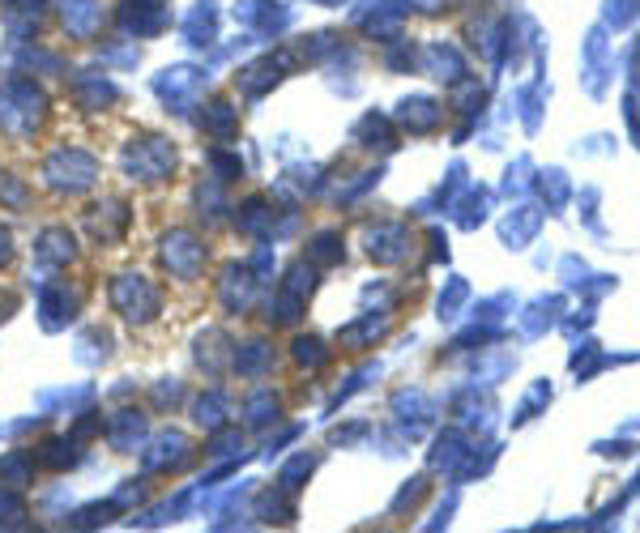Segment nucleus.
<instances>
[{
  "label": "nucleus",
  "mask_w": 640,
  "mask_h": 533,
  "mask_svg": "<svg viewBox=\"0 0 640 533\" xmlns=\"http://www.w3.org/2000/svg\"><path fill=\"white\" fill-rule=\"evenodd\" d=\"M48 95L35 77H9L0 86V128L13 137H30L48 120Z\"/></svg>",
  "instance_id": "obj_1"
},
{
  "label": "nucleus",
  "mask_w": 640,
  "mask_h": 533,
  "mask_svg": "<svg viewBox=\"0 0 640 533\" xmlns=\"http://www.w3.org/2000/svg\"><path fill=\"white\" fill-rule=\"evenodd\" d=\"M176 162H179L176 141L163 137V132H141V137H132L125 150H120V171L132 184H163V179L176 171Z\"/></svg>",
  "instance_id": "obj_2"
},
{
  "label": "nucleus",
  "mask_w": 640,
  "mask_h": 533,
  "mask_svg": "<svg viewBox=\"0 0 640 533\" xmlns=\"http://www.w3.org/2000/svg\"><path fill=\"white\" fill-rule=\"evenodd\" d=\"M43 184L60 197H77L90 193L99 184V158L81 146H60L43 158Z\"/></svg>",
  "instance_id": "obj_3"
},
{
  "label": "nucleus",
  "mask_w": 640,
  "mask_h": 533,
  "mask_svg": "<svg viewBox=\"0 0 640 533\" xmlns=\"http://www.w3.org/2000/svg\"><path fill=\"white\" fill-rule=\"evenodd\" d=\"M107 299L116 307V316H125L128 325H154L163 312V295L146 274H120L111 282Z\"/></svg>",
  "instance_id": "obj_4"
},
{
  "label": "nucleus",
  "mask_w": 640,
  "mask_h": 533,
  "mask_svg": "<svg viewBox=\"0 0 640 533\" xmlns=\"http://www.w3.org/2000/svg\"><path fill=\"white\" fill-rule=\"evenodd\" d=\"M158 260L163 269L179 282H197L205 274V260H209V248L197 230L188 227H171L163 239H158Z\"/></svg>",
  "instance_id": "obj_5"
},
{
  "label": "nucleus",
  "mask_w": 640,
  "mask_h": 533,
  "mask_svg": "<svg viewBox=\"0 0 640 533\" xmlns=\"http://www.w3.org/2000/svg\"><path fill=\"white\" fill-rule=\"evenodd\" d=\"M137 453H141V470L146 474H176L193 457V444L179 432H171V427H163V432L146 435V444Z\"/></svg>",
  "instance_id": "obj_6"
},
{
  "label": "nucleus",
  "mask_w": 640,
  "mask_h": 533,
  "mask_svg": "<svg viewBox=\"0 0 640 533\" xmlns=\"http://www.w3.org/2000/svg\"><path fill=\"white\" fill-rule=\"evenodd\" d=\"M295 69V51L291 48H278L269 51V56H260V60H253V65H244L239 73H235V86L248 95V99H260L269 86H278L282 73H291Z\"/></svg>",
  "instance_id": "obj_7"
},
{
  "label": "nucleus",
  "mask_w": 640,
  "mask_h": 533,
  "mask_svg": "<svg viewBox=\"0 0 640 533\" xmlns=\"http://www.w3.org/2000/svg\"><path fill=\"white\" fill-rule=\"evenodd\" d=\"M154 90H158V99L167 102L171 111H184V107H193V99L205 90V69H197V65L163 69L158 81H154Z\"/></svg>",
  "instance_id": "obj_8"
},
{
  "label": "nucleus",
  "mask_w": 640,
  "mask_h": 533,
  "mask_svg": "<svg viewBox=\"0 0 640 533\" xmlns=\"http://www.w3.org/2000/svg\"><path fill=\"white\" fill-rule=\"evenodd\" d=\"M120 26L137 39H154L171 26V0H120Z\"/></svg>",
  "instance_id": "obj_9"
},
{
  "label": "nucleus",
  "mask_w": 640,
  "mask_h": 533,
  "mask_svg": "<svg viewBox=\"0 0 640 533\" xmlns=\"http://www.w3.org/2000/svg\"><path fill=\"white\" fill-rule=\"evenodd\" d=\"M128 201H120V197H102L99 205H90L86 209V230L99 239V244H116V239H125L128 230Z\"/></svg>",
  "instance_id": "obj_10"
},
{
  "label": "nucleus",
  "mask_w": 640,
  "mask_h": 533,
  "mask_svg": "<svg viewBox=\"0 0 640 533\" xmlns=\"http://www.w3.org/2000/svg\"><path fill=\"white\" fill-rule=\"evenodd\" d=\"M77 307H81V299H77V290L69 282H48L43 295H39V320H43L48 333H56L73 320Z\"/></svg>",
  "instance_id": "obj_11"
},
{
  "label": "nucleus",
  "mask_w": 640,
  "mask_h": 533,
  "mask_svg": "<svg viewBox=\"0 0 640 533\" xmlns=\"http://www.w3.org/2000/svg\"><path fill=\"white\" fill-rule=\"evenodd\" d=\"M102 432H107V444H111L116 453H137V448L146 444V435H150V423H146V414H141V409L125 406L107 418V427H102Z\"/></svg>",
  "instance_id": "obj_12"
},
{
  "label": "nucleus",
  "mask_w": 640,
  "mask_h": 533,
  "mask_svg": "<svg viewBox=\"0 0 640 533\" xmlns=\"http://www.w3.org/2000/svg\"><path fill=\"white\" fill-rule=\"evenodd\" d=\"M69 95H73V102L81 107V111H102V107H111V102L120 99L116 81H111L107 73H95V69H81V73H73V81H69Z\"/></svg>",
  "instance_id": "obj_13"
},
{
  "label": "nucleus",
  "mask_w": 640,
  "mask_h": 533,
  "mask_svg": "<svg viewBox=\"0 0 640 533\" xmlns=\"http://www.w3.org/2000/svg\"><path fill=\"white\" fill-rule=\"evenodd\" d=\"M48 0H0V22L13 39H30L39 26L48 22Z\"/></svg>",
  "instance_id": "obj_14"
},
{
  "label": "nucleus",
  "mask_w": 640,
  "mask_h": 533,
  "mask_svg": "<svg viewBox=\"0 0 640 533\" xmlns=\"http://www.w3.org/2000/svg\"><path fill=\"white\" fill-rule=\"evenodd\" d=\"M35 260L43 269H65L77 260V239L69 227H48L39 239H35Z\"/></svg>",
  "instance_id": "obj_15"
},
{
  "label": "nucleus",
  "mask_w": 640,
  "mask_h": 533,
  "mask_svg": "<svg viewBox=\"0 0 640 533\" xmlns=\"http://www.w3.org/2000/svg\"><path fill=\"white\" fill-rule=\"evenodd\" d=\"M256 286H260V282H256L253 265H227V269H223V282H218V299H223L227 312H244V307L253 304Z\"/></svg>",
  "instance_id": "obj_16"
},
{
  "label": "nucleus",
  "mask_w": 640,
  "mask_h": 533,
  "mask_svg": "<svg viewBox=\"0 0 640 533\" xmlns=\"http://www.w3.org/2000/svg\"><path fill=\"white\" fill-rule=\"evenodd\" d=\"M230 358H235V342L223 329H205L197 337V367L209 376H223L230 372Z\"/></svg>",
  "instance_id": "obj_17"
},
{
  "label": "nucleus",
  "mask_w": 640,
  "mask_h": 533,
  "mask_svg": "<svg viewBox=\"0 0 640 533\" xmlns=\"http://www.w3.org/2000/svg\"><path fill=\"white\" fill-rule=\"evenodd\" d=\"M60 18L73 39H95L102 26V4L99 0H60Z\"/></svg>",
  "instance_id": "obj_18"
},
{
  "label": "nucleus",
  "mask_w": 640,
  "mask_h": 533,
  "mask_svg": "<svg viewBox=\"0 0 640 533\" xmlns=\"http://www.w3.org/2000/svg\"><path fill=\"white\" fill-rule=\"evenodd\" d=\"M218 39V0H197L188 22H184V43L188 48H209Z\"/></svg>",
  "instance_id": "obj_19"
},
{
  "label": "nucleus",
  "mask_w": 640,
  "mask_h": 533,
  "mask_svg": "<svg viewBox=\"0 0 640 533\" xmlns=\"http://www.w3.org/2000/svg\"><path fill=\"white\" fill-rule=\"evenodd\" d=\"M235 227L253 239H274V201L269 197H248L235 209Z\"/></svg>",
  "instance_id": "obj_20"
},
{
  "label": "nucleus",
  "mask_w": 640,
  "mask_h": 533,
  "mask_svg": "<svg viewBox=\"0 0 640 533\" xmlns=\"http://www.w3.org/2000/svg\"><path fill=\"white\" fill-rule=\"evenodd\" d=\"M201 132L214 141H230L239 132V111L230 99H209L201 107Z\"/></svg>",
  "instance_id": "obj_21"
},
{
  "label": "nucleus",
  "mask_w": 640,
  "mask_h": 533,
  "mask_svg": "<svg viewBox=\"0 0 640 533\" xmlns=\"http://www.w3.org/2000/svg\"><path fill=\"white\" fill-rule=\"evenodd\" d=\"M35 461H39V470H51V474H65V470H73L77 461V444L69 435H48L39 448H35Z\"/></svg>",
  "instance_id": "obj_22"
},
{
  "label": "nucleus",
  "mask_w": 640,
  "mask_h": 533,
  "mask_svg": "<svg viewBox=\"0 0 640 533\" xmlns=\"http://www.w3.org/2000/svg\"><path fill=\"white\" fill-rule=\"evenodd\" d=\"M35 474H39V461H35V453H26V448H13V453L0 457V486L26 491V486H35Z\"/></svg>",
  "instance_id": "obj_23"
},
{
  "label": "nucleus",
  "mask_w": 640,
  "mask_h": 533,
  "mask_svg": "<svg viewBox=\"0 0 640 533\" xmlns=\"http://www.w3.org/2000/svg\"><path fill=\"white\" fill-rule=\"evenodd\" d=\"M278 414H282V406H278V397H274V388H265V384H256L253 393L244 397V423L248 427H269V423H278Z\"/></svg>",
  "instance_id": "obj_24"
},
{
  "label": "nucleus",
  "mask_w": 640,
  "mask_h": 533,
  "mask_svg": "<svg viewBox=\"0 0 640 533\" xmlns=\"http://www.w3.org/2000/svg\"><path fill=\"white\" fill-rule=\"evenodd\" d=\"M269 363H274V351H269V342H265V337H253V342L235 346L230 372H239V376H265V367H269Z\"/></svg>",
  "instance_id": "obj_25"
},
{
  "label": "nucleus",
  "mask_w": 640,
  "mask_h": 533,
  "mask_svg": "<svg viewBox=\"0 0 640 533\" xmlns=\"http://www.w3.org/2000/svg\"><path fill=\"white\" fill-rule=\"evenodd\" d=\"M193 418L201 423L205 432H218V427H227V418H230V406H227V397L223 393H201V397H193Z\"/></svg>",
  "instance_id": "obj_26"
},
{
  "label": "nucleus",
  "mask_w": 640,
  "mask_h": 533,
  "mask_svg": "<svg viewBox=\"0 0 640 533\" xmlns=\"http://www.w3.org/2000/svg\"><path fill=\"white\" fill-rule=\"evenodd\" d=\"M312 470H316V457H312V453H295V457L278 470V486L286 491V495H295V491L312 478Z\"/></svg>",
  "instance_id": "obj_27"
},
{
  "label": "nucleus",
  "mask_w": 640,
  "mask_h": 533,
  "mask_svg": "<svg viewBox=\"0 0 640 533\" xmlns=\"http://www.w3.org/2000/svg\"><path fill=\"white\" fill-rule=\"evenodd\" d=\"M367 244H372V248H367V253H372V260L393 265V260H402V248H397V244H406V230H402V227H381L372 239H367Z\"/></svg>",
  "instance_id": "obj_28"
},
{
  "label": "nucleus",
  "mask_w": 640,
  "mask_h": 533,
  "mask_svg": "<svg viewBox=\"0 0 640 533\" xmlns=\"http://www.w3.org/2000/svg\"><path fill=\"white\" fill-rule=\"evenodd\" d=\"M282 495H286L282 486L278 491H260V495H256V516H260V521H269V525H274V521H278V525L295 521V509H291Z\"/></svg>",
  "instance_id": "obj_29"
},
{
  "label": "nucleus",
  "mask_w": 640,
  "mask_h": 533,
  "mask_svg": "<svg viewBox=\"0 0 640 533\" xmlns=\"http://www.w3.org/2000/svg\"><path fill=\"white\" fill-rule=\"evenodd\" d=\"M299 312H304V299L291 295V290H278V295L269 299V307H265V320H269V325H295Z\"/></svg>",
  "instance_id": "obj_30"
},
{
  "label": "nucleus",
  "mask_w": 640,
  "mask_h": 533,
  "mask_svg": "<svg viewBox=\"0 0 640 533\" xmlns=\"http://www.w3.org/2000/svg\"><path fill=\"white\" fill-rule=\"evenodd\" d=\"M291 358L299 363V367H325L329 363V351H325V342L321 337H295V346H291Z\"/></svg>",
  "instance_id": "obj_31"
},
{
  "label": "nucleus",
  "mask_w": 640,
  "mask_h": 533,
  "mask_svg": "<svg viewBox=\"0 0 640 533\" xmlns=\"http://www.w3.org/2000/svg\"><path fill=\"white\" fill-rule=\"evenodd\" d=\"M205 453H209V457H235V453H244V432H239V427H218V432H209Z\"/></svg>",
  "instance_id": "obj_32"
},
{
  "label": "nucleus",
  "mask_w": 640,
  "mask_h": 533,
  "mask_svg": "<svg viewBox=\"0 0 640 533\" xmlns=\"http://www.w3.org/2000/svg\"><path fill=\"white\" fill-rule=\"evenodd\" d=\"M307 256H312L316 265H333V260H342V235H337V230H321V235H312Z\"/></svg>",
  "instance_id": "obj_33"
},
{
  "label": "nucleus",
  "mask_w": 640,
  "mask_h": 533,
  "mask_svg": "<svg viewBox=\"0 0 640 533\" xmlns=\"http://www.w3.org/2000/svg\"><path fill=\"white\" fill-rule=\"evenodd\" d=\"M205 158H209V171H214L209 179H218V184H230V179L244 176V162H239V154H227V150H218V146H214V150L205 154Z\"/></svg>",
  "instance_id": "obj_34"
},
{
  "label": "nucleus",
  "mask_w": 640,
  "mask_h": 533,
  "mask_svg": "<svg viewBox=\"0 0 640 533\" xmlns=\"http://www.w3.org/2000/svg\"><path fill=\"white\" fill-rule=\"evenodd\" d=\"M111 516H120V509L107 500V504H90V509H77L73 516H69V525L73 530H99V525H107Z\"/></svg>",
  "instance_id": "obj_35"
},
{
  "label": "nucleus",
  "mask_w": 640,
  "mask_h": 533,
  "mask_svg": "<svg viewBox=\"0 0 640 533\" xmlns=\"http://www.w3.org/2000/svg\"><path fill=\"white\" fill-rule=\"evenodd\" d=\"M312 286H316V269H312L307 260H295V265L286 269V278H282V290H291V295H299V299L312 295Z\"/></svg>",
  "instance_id": "obj_36"
},
{
  "label": "nucleus",
  "mask_w": 640,
  "mask_h": 533,
  "mask_svg": "<svg viewBox=\"0 0 640 533\" xmlns=\"http://www.w3.org/2000/svg\"><path fill=\"white\" fill-rule=\"evenodd\" d=\"M26 500L22 491H13V486H0V525H26Z\"/></svg>",
  "instance_id": "obj_37"
},
{
  "label": "nucleus",
  "mask_w": 640,
  "mask_h": 533,
  "mask_svg": "<svg viewBox=\"0 0 640 533\" xmlns=\"http://www.w3.org/2000/svg\"><path fill=\"white\" fill-rule=\"evenodd\" d=\"M0 205H9V209H26V205H30V188H26V179H18L13 171H0Z\"/></svg>",
  "instance_id": "obj_38"
},
{
  "label": "nucleus",
  "mask_w": 640,
  "mask_h": 533,
  "mask_svg": "<svg viewBox=\"0 0 640 533\" xmlns=\"http://www.w3.org/2000/svg\"><path fill=\"white\" fill-rule=\"evenodd\" d=\"M146 486H150L146 478H128V483H120V491L111 495V504H116L120 512H132L137 504H146V495H150Z\"/></svg>",
  "instance_id": "obj_39"
},
{
  "label": "nucleus",
  "mask_w": 640,
  "mask_h": 533,
  "mask_svg": "<svg viewBox=\"0 0 640 533\" xmlns=\"http://www.w3.org/2000/svg\"><path fill=\"white\" fill-rule=\"evenodd\" d=\"M154 402H158V406H179V402H184V388H179V381L158 384V388H154Z\"/></svg>",
  "instance_id": "obj_40"
},
{
  "label": "nucleus",
  "mask_w": 640,
  "mask_h": 533,
  "mask_svg": "<svg viewBox=\"0 0 640 533\" xmlns=\"http://www.w3.org/2000/svg\"><path fill=\"white\" fill-rule=\"evenodd\" d=\"M13 253H18V244H13V230L0 223V269L13 260Z\"/></svg>",
  "instance_id": "obj_41"
},
{
  "label": "nucleus",
  "mask_w": 640,
  "mask_h": 533,
  "mask_svg": "<svg viewBox=\"0 0 640 533\" xmlns=\"http://www.w3.org/2000/svg\"><path fill=\"white\" fill-rule=\"evenodd\" d=\"M99 432H102L99 414H81V423L73 427V440H86V435H99Z\"/></svg>",
  "instance_id": "obj_42"
},
{
  "label": "nucleus",
  "mask_w": 640,
  "mask_h": 533,
  "mask_svg": "<svg viewBox=\"0 0 640 533\" xmlns=\"http://www.w3.org/2000/svg\"><path fill=\"white\" fill-rule=\"evenodd\" d=\"M13 312H18V299H13V295H4V290H0V325H4V320H9V316H13Z\"/></svg>",
  "instance_id": "obj_43"
}]
</instances>
